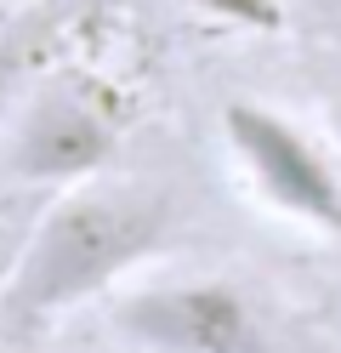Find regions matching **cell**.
Masks as SVG:
<instances>
[{
	"instance_id": "obj_1",
	"label": "cell",
	"mask_w": 341,
	"mask_h": 353,
	"mask_svg": "<svg viewBox=\"0 0 341 353\" xmlns=\"http://www.w3.org/2000/svg\"><path fill=\"white\" fill-rule=\"evenodd\" d=\"M176 211L159 188L80 183L52 194L34 228L17 239L12 274L0 285V325L29 336L74 307L108 296L131 268L171 245Z\"/></svg>"
},
{
	"instance_id": "obj_2",
	"label": "cell",
	"mask_w": 341,
	"mask_h": 353,
	"mask_svg": "<svg viewBox=\"0 0 341 353\" xmlns=\"http://www.w3.org/2000/svg\"><path fill=\"white\" fill-rule=\"evenodd\" d=\"M120 148V114L91 80H45L23 92L0 125V183L6 188H80Z\"/></svg>"
},
{
	"instance_id": "obj_3",
	"label": "cell",
	"mask_w": 341,
	"mask_h": 353,
	"mask_svg": "<svg viewBox=\"0 0 341 353\" xmlns=\"http://www.w3.org/2000/svg\"><path fill=\"white\" fill-rule=\"evenodd\" d=\"M222 143L273 216L341 239V171L296 120L256 97H234L222 108Z\"/></svg>"
},
{
	"instance_id": "obj_4",
	"label": "cell",
	"mask_w": 341,
	"mask_h": 353,
	"mask_svg": "<svg viewBox=\"0 0 341 353\" xmlns=\"http://www.w3.org/2000/svg\"><path fill=\"white\" fill-rule=\"evenodd\" d=\"M114 330L143 353H279L250 291L234 279H154L114 302Z\"/></svg>"
},
{
	"instance_id": "obj_5",
	"label": "cell",
	"mask_w": 341,
	"mask_h": 353,
	"mask_svg": "<svg viewBox=\"0 0 341 353\" xmlns=\"http://www.w3.org/2000/svg\"><path fill=\"white\" fill-rule=\"evenodd\" d=\"M52 23H57L52 12H29V17H17V23L0 29V125H6V114L17 108L29 74L40 69L45 40H52Z\"/></svg>"
},
{
	"instance_id": "obj_6",
	"label": "cell",
	"mask_w": 341,
	"mask_h": 353,
	"mask_svg": "<svg viewBox=\"0 0 341 353\" xmlns=\"http://www.w3.org/2000/svg\"><path fill=\"white\" fill-rule=\"evenodd\" d=\"M182 6L222 23V29H245V34H279L285 29V0H182Z\"/></svg>"
},
{
	"instance_id": "obj_7",
	"label": "cell",
	"mask_w": 341,
	"mask_h": 353,
	"mask_svg": "<svg viewBox=\"0 0 341 353\" xmlns=\"http://www.w3.org/2000/svg\"><path fill=\"white\" fill-rule=\"evenodd\" d=\"M12 256H17V239L0 234V285H6V274H12Z\"/></svg>"
}]
</instances>
